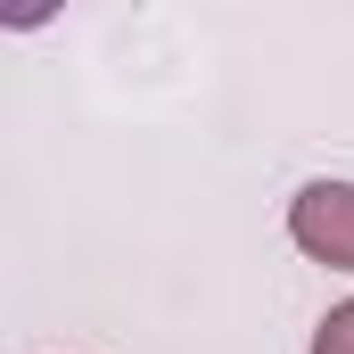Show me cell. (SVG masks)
I'll use <instances>...</instances> for the list:
<instances>
[{"instance_id":"1","label":"cell","mask_w":354,"mask_h":354,"mask_svg":"<svg viewBox=\"0 0 354 354\" xmlns=\"http://www.w3.org/2000/svg\"><path fill=\"white\" fill-rule=\"evenodd\" d=\"M288 239L330 272H354V181H305L288 198Z\"/></svg>"},{"instance_id":"2","label":"cell","mask_w":354,"mask_h":354,"mask_svg":"<svg viewBox=\"0 0 354 354\" xmlns=\"http://www.w3.org/2000/svg\"><path fill=\"white\" fill-rule=\"evenodd\" d=\"M313 354H354V297L322 313V330H313Z\"/></svg>"}]
</instances>
